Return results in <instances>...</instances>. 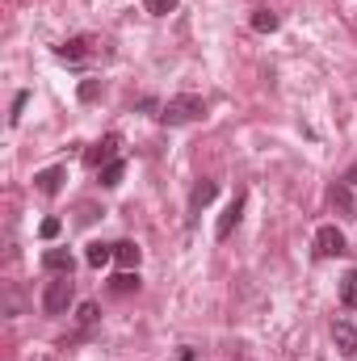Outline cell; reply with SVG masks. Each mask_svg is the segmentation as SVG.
<instances>
[{"label": "cell", "mask_w": 357, "mask_h": 361, "mask_svg": "<svg viewBox=\"0 0 357 361\" xmlns=\"http://www.w3.org/2000/svg\"><path fill=\"white\" fill-rule=\"evenodd\" d=\"M198 118H206V101H202L198 92L169 97L164 109H160V122H164V126H189V122H198Z\"/></svg>", "instance_id": "1"}, {"label": "cell", "mask_w": 357, "mask_h": 361, "mask_svg": "<svg viewBox=\"0 0 357 361\" xmlns=\"http://www.w3.org/2000/svg\"><path fill=\"white\" fill-rule=\"evenodd\" d=\"M72 302H76V281H72V273H55V277L47 281V290H42V311H47V315H68Z\"/></svg>", "instance_id": "2"}, {"label": "cell", "mask_w": 357, "mask_h": 361, "mask_svg": "<svg viewBox=\"0 0 357 361\" xmlns=\"http://www.w3.org/2000/svg\"><path fill=\"white\" fill-rule=\"evenodd\" d=\"M315 248H320V257H341V252H345V231L332 227V223L320 227V231H315Z\"/></svg>", "instance_id": "3"}, {"label": "cell", "mask_w": 357, "mask_h": 361, "mask_svg": "<svg viewBox=\"0 0 357 361\" xmlns=\"http://www.w3.org/2000/svg\"><path fill=\"white\" fill-rule=\"evenodd\" d=\"M118 147H122V139H118V135H105V139L92 147L85 160H89L92 169H105V164H114V160H118Z\"/></svg>", "instance_id": "4"}, {"label": "cell", "mask_w": 357, "mask_h": 361, "mask_svg": "<svg viewBox=\"0 0 357 361\" xmlns=\"http://www.w3.org/2000/svg\"><path fill=\"white\" fill-rule=\"evenodd\" d=\"M332 341H337V349H341V357H345V361L357 357V328H353V324L337 319V324H332Z\"/></svg>", "instance_id": "5"}, {"label": "cell", "mask_w": 357, "mask_h": 361, "mask_svg": "<svg viewBox=\"0 0 357 361\" xmlns=\"http://www.w3.org/2000/svg\"><path fill=\"white\" fill-rule=\"evenodd\" d=\"M240 214H244V193H236V197L227 202V210L219 214V227H214V235H219V240H227V235L236 231V223H240Z\"/></svg>", "instance_id": "6"}, {"label": "cell", "mask_w": 357, "mask_h": 361, "mask_svg": "<svg viewBox=\"0 0 357 361\" xmlns=\"http://www.w3.org/2000/svg\"><path fill=\"white\" fill-rule=\"evenodd\" d=\"M139 261H143V252H139L135 240H118L114 244V265L118 269H139Z\"/></svg>", "instance_id": "7"}, {"label": "cell", "mask_w": 357, "mask_h": 361, "mask_svg": "<svg viewBox=\"0 0 357 361\" xmlns=\"http://www.w3.org/2000/svg\"><path fill=\"white\" fill-rule=\"evenodd\" d=\"M214 193H219V185H214V180H198V185H193V193H189V219H193V214H202V206H210V202H214Z\"/></svg>", "instance_id": "8"}, {"label": "cell", "mask_w": 357, "mask_h": 361, "mask_svg": "<svg viewBox=\"0 0 357 361\" xmlns=\"http://www.w3.org/2000/svg\"><path fill=\"white\" fill-rule=\"evenodd\" d=\"M63 177H68V169H59V164H55V169H42V173L34 177V189L51 197V193H59V185H63Z\"/></svg>", "instance_id": "9"}, {"label": "cell", "mask_w": 357, "mask_h": 361, "mask_svg": "<svg viewBox=\"0 0 357 361\" xmlns=\"http://www.w3.org/2000/svg\"><path fill=\"white\" fill-rule=\"evenodd\" d=\"M42 269L72 273V252H68V248H47V252H42Z\"/></svg>", "instance_id": "10"}, {"label": "cell", "mask_w": 357, "mask_h": 361, "mask_svg": "<svg viewBox=\"0 0 357 361\" xmlns=\"http://www.w3.org/2000/svg\"><path fill=\"white\" fill-rule=\"evenodd\" d=\"M89 55V38H68L63 47H59V59H72V63H80Z\"/></svg>", "instance_id": "11"}, {"label": "cell", "mask_w": 357, "mask_h": 361, "mask_svg": "<svg viewBox=\"0 0 357 361\" xmlns=\"http://www.w3.org/2000/svg\"><path fill=\"white\" fill-rule=\"evenodd\" d=\"M122 177H126V164H122V160H114V164H105V169H101V185H105V189H118Z\"/></svg>", "instance_id": "12"}, {"label": "cell", "mask_w": 357, "mask_h": 361, "mask_svg": "<svg viewBox=\"0 0 357 361\" xmlns=\"http://www.w3.org/2000/svg\"><path fill=\"white\" fill-rule=\"evenodd\" d=\"M85 257H89L92 269H101V265H109V261H114V244H89V252H85Z\"/></svg>", "instance_id": "13"}, {"label": "cell", "mask_w": 357, "mask_h": 361, "mask_svg": "<svg viewBox=\"0 0 357 361\" xmlns=\"http://www.w3.org/2000/svg\"><path fill=\"white\" fill-rule=\"evenodd\" d=\"M341 302L345 307H357V269H349L341 277Z\"/></svg>", "instance_id": "14"}, {"label": "cell", "mask_w": 357, "mask_h": 361, "mask_svg": "<svg viewBox=\"0 0 357 361\" xmlns=\"http://www.w3.org/2000/svg\"><path fill=\"white\" fill-rule=\"evenodd\" d=\"M131 290H139V273L122 269L118 277H114V294H131Z\"/></svg>", "instance_id": "15"}, {"label": "cell", "mask_w": 357, "mask_h": 361, "mask_svg": "<svg viewBox=\"0 0 357 361\" xmlns=\"http://www.w3.org/2000/svg\"><path fill=\"white\" fill-rule=\"evenodd\" d=\"M332 206H341L345 214H353V193H349V185L341 180V185H332Z\"/></svg>", "instance_id": "16"}, {"label": "cell", "mask_w": 357, "mask_h": 361, "mask_svg": "<svg viewBox=\"0 0 357 361\" xmlns=\"http://www.w3.org/2000/svg\"><path fill=\"white\" fill-rule=\"evenodd\" d=\"M253 30H261V34H273V30H277V13H269V8H257V13H253Z\"/></svg>", "instance_id": "17"}, {"label": "cell", "mask_w": 357, "mask_h": 361, "mask_svg": "<svg viewBox=\"0 0 357 361\" xmlns=\"http://www.w3.org/2000/svg\"><path fill=\"white\" fill-rule=\"evenodd\" d=\"M143 8H147L152 17H169V13L177 8V0H143Z\"/></svg>", "instance_id": "18"}, {"label": "cell", "mask_w": 357, "mask_h": 361, "mask_svg": "<svg viewBox=\"0 0 357 361\" xmlns=\"http://www.w3.org/2000/svg\"><path fill=\"white\" fill-rule=\"evenodd\" d=\"M76 319H80V328H92V324H97V302H80Z\"/></svg>", "instance_id": "19"}, {"label": "cell", "mask_w": 357, "mask_h": 361, "mask_svg": "<svg viewBox=\"0 0 357 361\" xmlns=\"http://www.w3.org/2000/svg\"><path fill=\"white\" fill-rule=\"evenodd\" d=\"M25 101H30V92H17V97H13V114H8V122H13V126H17V122H21V114H25Z\"/></svg>", "instance_id": "20"}, {"label": "cell", "mask_w": 357, "mask_h": 361, "mask_svg": "<svg viewBox=\"0 0 357 361\" xmlns=\"http://www.w3.org/2000/svg\"><path fill=\"white\" fill-rule=\"evenodd\" d=\"M59 231H63V223H59V219H42V227H38V235H42V240H55Z\"/></svg>", "instance_id": "21"}, {"label": "cell", "mask_w": 357, "mask_h": 361, "mask_svg": "<svg viewBox=\"0 0 357 361\" xmlns=\"http://www.w3.org/2000/svg\"><path fill=\"white\" fill-rule=\"evenodd\" d=\"M97 92H101V85H97V80H85V85H80V101H92Z\"/></svg>", "instance_id": "22"}, {"label": "cell", "mask_w": 357, "mask_h": 361, "mask_svg": "<svg viewBox=\"0 0 357 361\" xmlns=\"http://www.w3.org/2000/svg\"><path fill=\"white\" fill-rule=\"evenodd\" d=\"M34 361H51V357H34Z\"/></svg>", "instance_id": "23"}]
</instances>
